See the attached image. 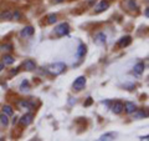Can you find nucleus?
Listing matches in <instances>:
<instances>
[{
	"instance_id": "obj_1",
	"label": "nucleus",
	"mask_w": 149,
	"mask_h": 141,
	"mask_svg": "<svg viewBox=\"0 0 149 141\" xmlns=\"http://www.w3.org/2000/svg\"><path fill=\"white\" fill-rule=\"evenodd\" d=\"M47 69H49V71L51 74L58 75V74H61L62 71H65V69H66V65L62 64V63H55V64H51Z\"/></svg>"
},
{
	"instance_id": "obj_2",
	"label": "nucleus",
	"mask_w": 149,
	"mask_h": 141,
	"mask_svg": "<svg viewBox=\"0 0 149 141\" xmlns=\"http://www.w3.org/2000/svg\"><path fill=\"white\" fill-rule=\"evenodd\" d=\"M68 31H70V26H68L67 23H61L60 25H57V26L55 27V34L57 35V36H65V35H67Z\"/></svg>"
},
{
	"instance_id": "obj_3",
	"label": "nucleus",
	"mask_w": 149,
	"mask_h": 141,
	"mask_svg": "<svg viewBox=\"0 0 149 141\" xmlns=\"http://www.w3.org/2000/svg\"><path fill=\"white\" fill-rule=\"evenodd\" d=\"M86 85V78L85 76H78L73 82V90L81 91Z\"/></svg>"
},
{
	"instance_id": "obj_4",
	"label": "nucleus",
	"mask_w": 149,
	"mask_h": 141,
	"mask_svg": "<svg viewBox=\"0 0 149 141\" xmlns=\"http://www.w3.org/2000/svg\"><path fill=\"white\" fill-rule=\"evenodd\" d=\"M124 110V104L122 101H116L113 105H112V111L114 112V114H120Z\"/></svg>"
},
{
	"instance_id": "obj_5",
	"label": "nucleus",
	"mask_w": 149,
	"mask_h": 141,
	"mask_svg": "<svg viewBox=\"0 0 149 141\" xmlns=\"http://www.w3.org/2000/svg\"><path fill=\"white\" fill-rule=\"evenodd\" d=\"M109 8V3L107 0H102V1L96 6V13H102Z\"/></svg>"
},
{
	"instance_id": "obj_6",
	"label": "nucleus",
	"mask_w": 149,
	"mask_h": 141,
	"mask_svg": "<svg viewBox=\"0 0 149 141\" xmlns=\"http://www.w3.org/2000/svg\"><path fill=\"white\" fill-rule=\"evenodd\" d=\"M32 120H34V115L32 114H26L21 117V120H20V123L22 125H30L32 123Z\"/></svg>"
},
{
	"instance_id": "obj_7",
	"label": "nucleus",
	"mask_w": 149,
	"mask_h": 141,
	"mask_svg": "<svg viewBox=\"0 0 149 141\" xmlns=\"http://www.w3.org/2000/svg\"><path fill=\"white\" fill-rule=\"evenodd\" d=\"M130 43H132V37L130 36H123L122 39L119 40L118 45L120 46V48H125V46H128Z\"/></svg>"
},
{
	"instance_id": "obj_8",
	"label": "nucleus",
	"mask_w": 149,
	"mask_h": 141,
	"mask_svg": "<svg viewBox=\"0 0 149 141\" xmlns=\"http://www.w3.org/2000/svg\"><path fill=\"white\" fill-rule=\"evenodd\" d=\"M34 27L32 26H26V27H24V29L21 30V36H31L32 34H34Z\"/></svg>"
},
{
	"instance_id": "obj_9",
	"label": "nucleus",
	"mask_w": 149,
	"mask_h": 141,
	"mask_svg": "<svg viewBox=\"0 0 149 141\" xmlns=\"http://www.w3.org/2000/svg\"><path fill=\"white\" fill-rule=\"evenodd\" d=\"M24 66H25L26 70H29V71H32V70L36 69V64H35V61H32L31 59H29V60H26V61L24 63Z\"/></svg>"
},
{
	"instance_id": "obj_10",
	"label": "nucleus",
	"mask_w": 149,
	"mask_h": 141,
	"mask_svg": "<svg viewBox=\"0 0 149 141\" xmlns=\"http://www.w3.org/2000/svg\"><path fill=\"white\" fill-rule=\"evenodd\" d=\"M124 109H125V111H127V114H133L134 111H137V107L133 102H125Z\"/></svg>"
},
{
	"instance_id": "obj_11",
	"label": "nucleus",
	"mask_w": 149,
	"mask_h": 141,
	"mask_svg": "<svg viewBox=\"0 0 149 141\" xmlns=\"http://www.w3.org/2000/svg\"><path fill=\"white\" fill-rule=\"evenodd\" d=\"M95 41L97 44H104L106 43V35L103 34V32H98L95 37Z\"/></svg>"
},
{
	"instance_id": "obj_12",
	"label": "nucleus",
	"mask_w": 149,
	"mask_h": 141,
	"mask_svg": "<svg viewBox=\"0 0 149 141\" xmlns=\"http://www.w3.org/2000/svg\"><path fill=\"white\" fill-rule=\"evenodd\" d=\"M86 54V46L83 45V44H80V46H78V49H77V56L78 58H83Z\"/></svg>"
},
{
	"instance_id": "obj_13",
	"label": "nucleus",
	"mask_w": 149,
	"mask_h": 141,
	"mask_svg": "<svg viewBox=\"0 0 149 141\" xmlns=\"http://www.w3.org/2000/svg\"><path fill=\"white\" fill-rule=\"evenodd\" d=\"M143 70H144V64H143V63H138L136 66H134L133 73H134V74H137V75H139V74H142V73H143Z\"/></svg>"
},
{
	"instance_id": "obj_14",
	"label": "nucleus",
	"mask_w": 149,
	"mask_h": 141,
	"mask_svg": "<svg viewBox=\"0 0 149 141\" xmlns=\"http://www.w3.org/2000/svg\"><path fill=\"white\" fill-rule=\"evenodd\" d=\"M3 59H4V65H11V64H14V61H15V59L10 55H5Z\"/></svg>"
},
{
	"instance_id": "obj_15",
	"label": "nucleus",
	"mask_w": 149,
	"mask_h": 141,
	"mask_svg": "<svg viewBox=\"0 0 149 141\" xmlns=\"http://www.w3.org/2000/svg\"><path fill=\"white\" fill-rule=\"evenodd\" d=\"M19 106H20L21 109H27V110L31 109V107H32L30 102H29V101H25V100H22V101L19 102Z\"/></svg>"
},
{
	"instance_id": "obj_16",
	"label": "nucleus",
	"mask_w": 149,
	"mask_h": 141,
	"mask_svg": "<svg viewBox=\"0 0 149 141\" xmlns=\"http://www.w3.org/2000/svg\"><path fill=\"white\" fill-rule=\"evenodd\" d=\"M11 13L10 11H3L0 14V19H3V20H9V19H11Z\"/></svg>"
},
{
	"instance_id": "obj_17",
	"label": "nucleus",
	"mask_w": 149,
	"mask_h": 141,
	"mask_svg": "<svg viewBox=\"0 0 149 141\" xmlns=\"http://www.w3.org/2000/svg\"><path fill=\"white\" fill-rule=\"evenodd\" d=\"M3 112L5 115H8V116H10V115H13V107L11 106H9V105H5L3 107Z\"/></svg>"
},
{
	"instance_id": "obj_18",
	"label": "nucleus",
	"mask_w": 149,
	"mask_h": 141,
	"mask_svg": "<svg viewBox=\"0 0 149 141\" xmlns=\"http://www.w3.org/2000/svg\"><path fill=\"white\" fill-rule=\"evenodd\" d=\"M133 114H134V119H141V117H146V116H148L149 114H146V112H144V111H134L133 112Z\"/></svg>"
},
{
	"instance_id": "obj_19",
	"label": "nucleus",
	"mask_w": 149,
	"mask_h": 141,
	"mask_svg": "<svg viewBox=\"0 0 149 141\" xmlns=\"http://www.w3.org/2000/svg\"><path fill=\"white\" fill-rule=\"evenodd\" d=\"M0 121H1V124L3 125H8L9 124V119H8V115H5V114H4V112H3V114L1 115H0Z\"/></svg>"
},
{
	"instance_id": "obj_20",
	"label": "nucleus",
	"mask_w": 149,
	"mask_h": 141,
	"mask_svg": "<svg viewBox=\"0 0 149 141\" xmlns=\"http://www.w3.org/2000/svg\"><path fill=\"white\" fill-rule=\"evenodd\" d=\"M57 20V16L55 15V14H51V15L47 16V24H54Z\"/></svg>"
},
{
	"instance_id": "obj_21",
	"label": "nucleus",
	"mask_w": 149,
	"mask_h": 141,
	"mask_svg": "<svg viewBox=\"0 0 149 141\" xmlns=\"http://www.w3.org/2000/svg\"><path fill=\"white\" fill-rule=\"evenodd\" d=\"M114 139V135L113 134H106V135H102L100 140H113Z\"/></svg>"
},
{
	"instance_id": "obj_22",
	"label": "nucleus",
	"mask_w": 149,
	"mask_h": 141,
	"mask_svg": "<svg viewBox=\"0 0 149 141\" xmlns=\"http://www.w3.org/2000/svg\"><path fill=\"white\" fill-rule=\"evenodd\" d=\"M24 87H26V90H27V87H29V82L27 81H22V84H21V90L24 91Z\"/></svg>"
},
{
	"instance_id": "obj_23",
	"label": "nucleus",
	"mask_w": 149,
	"mask_h": 141,
	"mask_svg": "<svg viewBox=\"0 0 149 141\" xmlns=\"http://www.w3.org/2000/svg\"><path fill=\"white\" fill-rule=\"evenodd\" d=\"M11 18H13V19H16V20H17V19L20 18V13H19V11H15V13L13 14V16H11Z\"/></svg>"
},
{
	"instance_id": "obj_24",
	"label": "nucleus",
	"mask_w": 149,
	"mask_h": 141,
	"mask_svg": "<svg viewBox=\"0 0 149 141\" xmlns=\"http://www.w3.org/2000/svg\"><path fill=\"white\" fill-rule=\"evenodd\" d=\"M129 5H130V8H134L136 9V1H134V0H129Z\"/></svg>"
},
{
	"instance_id": "obj_25",
	"label": "nucleus",
	"mask_w": 149,
	"mask_h": 141,
	"mask_svg": "<svg viewBox=\"0 0 149 141\" xmlns=\"http://www.w3.org/2000/svg\"><path fill=\"white\" fill-rule=\"evenodd\" d=\"M1 48L5 49V50H11V45H3Z\"/></svg>"
},
{
	"instance_id": "obj_26",
	"label": "nucleus",
	"mask_w": 149,
	"mask_h": 141,
	"mask_svg": "<svg viewBox=\"0 0 149 141\" xmlns=\"http://www.w3.org/2000/svg\"><path fill=\"white\" fill-rule=\"evenodd\" d=\"M91 104H92V99L88 97V100H87V102L85 104V106H88V105H91Z\"/></svg>"
},
{
	"instance_id": "obj_27",
	"label": "nucleus",
	"mask_w": 149,
	"mask_h": 141,
	"mask_svg": "<svg viewBox=\"0 0 149 141\" xmlns=\"http://www.w3.org/2000/svg\"><path fill=\"white\" fill-rule=\"evenodd\" d=\"M16 123H17V117L15 116V117H14V120H13V124H14V125H15Z\"/></svg>"
},
{
	"instance_id": "obj_28",
	"label": "nucleus",
	"mask_w": 149,
	"mask_h": 141,
	"mask_svg": "<svg viewBox=\"0 0 149 141\" xmlns=\"http://www.w3.org/2000/svg\"><path fill=\"white\" fill-rule=\"evenodd\" d=\"M146 16H147V18H149V8L146 10Z\"/></svg>"
},
{
	"instance_id": "obj_29",
	"label": "nucleus",
	"mask_w": 149,
	"mask_h": 141,
	"mask_svg": "<svg viewBox=\"0 0 149 141\" xmlns=\"http://www.w3.org/2000/svg\"><path fill=\"white\" fill-rule=\"evenodd\" d=\"M3 69H4V64H0V71H1Z\"/></svg>"
},
{
	"instance_id": "obj_30",
	"label": "nucleus",
	"mask_w": 149,
	"mask_h": 141,
	"mask_svg": "<svg viewBox=\"0 0 149 141\" xmlns=\"http://www.w3.org/2000/svg\"><path fill=\"white\" fill-rule=\"evenodd\" d=\"M63 0H55V3H62Z\"/></svg>"
}]
</instances>
